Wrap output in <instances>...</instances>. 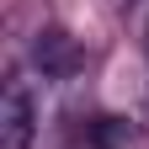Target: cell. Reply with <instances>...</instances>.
Returning <instances> with one entry per match:
<instances>
[{
    "label": "cell",
    "instance_id": "6da1fadb",
    "mask_svg": "<svg viewBox=\"0 0 149 149\" xmlns=\"http://www.w3.org/2000/svg\"><path fill=\"white\" fill-rule=\"evenodd\" d=\"M37 139V101L32 85L22 74H11L6 91H0V149H32Z\"/></svg>",
    "mask_w": 149,
    "mask_h": 149
},
{
    "label": "cell",
    "instance_id": "7a4b0ae2",
    "mask_svg": "<svg viewBox=\"0 0 149 149\" xmlns=\"http://www.w3.org/2000/svg\"><path fill=\"white\" fill-rule=\"evenodd\" d=\"M32 64L43 69V80H64V74H74V64H80V48H74L69 32L48 27V32H37V43H32Z\"/></svg>",
    "mask_w": 149,
    "mask_h": 149
},
{
    "label": "cell",
    "instance_id": "3957f363",
    "mask_svg": "<svg viewBox=\"0 0 149 149\" xmlns=\"http://www.w3.org/2000/svg\"><path fill=\"white\" fill-rule=\"evenodd\" d=\"M91 144L96 149H128L133 144V128H128L123 117H96L91 123Z\"/></svg>",
    "mask_w": 149,
    "mask_h": 149
},
{
    "label": "cell",
    "instance_id": "277c9868",
    "mask_svg": "<svg viewBox=\"0 0 149 149\" xmlns=\"http://www.w3.org/2000/svg\"><path fill=\"white\" fill-rule=\"evenodd\" d=\"M117 6H128V0H117Z\"/></svg>",
    "mask_w": 149,
    "mask_h": 149
}]
</instances>
